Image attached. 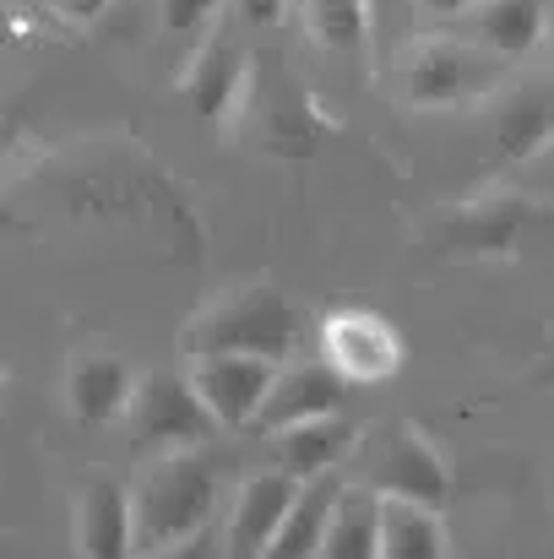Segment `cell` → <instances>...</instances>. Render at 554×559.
Masks as SVG:
<instances>
[{
  "label": "cell",
  "instance_id": "cell-1",
  "mask_svg": "<svg viewBox=\"0 0 554 559\" xmlns=\"http://www.w3.org/2000/svg\"><path fill=\"white\" fill-rule=\"evenodd\" d=\"M212 506H217V462L196 451H169L137 489V549L158 555L196 538L201 527H212Z\"/></svg>",
  "mask_w": 554,
  "mask_h": 559
},
{
  "label": "cell",
  "instance_id": "cell-2",
  "mask_svg": "<svg viewBox=\"0 0 554 559\" xmlns=\"http://www.w3.org/2000/svg\"><path fill=\"white\" fill-rule=\"evenodd\" d=\"M299 343V310L278 288H245L239 299L217 305L190 326V359L196 354H256V359H288Z\"/></svg>",
  "mask_w": 554,
  "mask_h": 559
},
{
  "label": "cell",
  "instance_id": "cell-3",
  "mask_svg": "<svg viewBox=\"0 0 554 559\" xmlns=\"http://www.w3.org/2000/svg\"><path fill=\"white\" fill-rule=\"evenodd\" d=\"M217 429V413L196 391L190 374H142L131 396V435L158 451H190Z\"/></svg>",
  "mask_w": 554,
  "mask_h": 559
},
{
  "label": "cell",
  "instance_id": "cell-4",
  "mask_svg": "<svg viewBox=\"0 0 554 559\" xmlns=\"http://www.w3.org/2000/svg\"><path fill=\"white\" fill-rule=\"evenodd\" d=\"M321 359L349 385H380L402 370V337L375 310H332L321 321Z\"/></svg>",
  "mask_w": 554,
  "mask_h": 559
},
{
  "label": "cell",
  "instance_id": "cell-5",
  "mask_svg": "<svg viewBox=\"0 0 554 559\" xmlns=\"http://www.w3.org/2000/svg\"><path fill=\"white\" fill-rule=\"evenodd\" d=\"M495 87V55H479L457 38H429L408 55V104L419 109H451Z\"/></svg>",
  "mask_w": 554,
  "mask_h": 559
},
{
  "label": "cell",
  "instance_id": "cell-6",
  "mask_svg": "<svg viewBox=\"0 0 554 559\" xmlns=\"http://www.w3.org/2000/svg\"><path fill=\"white\" fill-rule=\"evenodd\" d=\"M365 484L369 489H380V495H397V500L429 506V511H440V506L451 500L446 456H440L413 424H397V429L380 440V451H375V462H369Z\"/></svg>",
  "mask_w": 554,
  "mask_h": 559
},
{
  "label": "cell",
  "instance_id": "cell-7",
  "mask_svg": "<svg viewBox=\"0 0 554 559\" xmlns=\"http://www.w3.org/2000/svg\"><path fill=\"white\" fill-rule=\"evenodd\" d=\"M278 359H256V354H196L190 380L207 396V407L217 413V424L228 429H250L256 413L267 407L272 385H278Z\"/></svg>",
  "mask_w": 554,
  "mask_h": 559
},
{
  "label": "cell",
  "instance_id": "cell-8",
  "mask_svg": "<svg viewBox=\"0 0 554 559\" xmlns=\"http://www.w3.org/2000/svg\"><path fill=\"white\" fill-rule=\"evenodd\" d=\"M299 478L272 467V473H256L239 484L234 506H228V527H223V559H261L272 549L278 527L288 522L294 500H299Z\"/></svg>",
  "mask_w": 554,
  "mask_h": 559
},
{
  "label": "cell",
  "instance_id": "cell-9",
  "mask_svg": "<svg viewBox=\"0 0 554 559\" xmlns=\"http://www.w3.org/2000/svg\"><path fill=\"white\" fill-rule=\"evenodd\" d=\"M137 549V495L115 478H93L76 495V559H131Z\"/></svg>",
  "mask_w": 554,
  "mask_h": 559
},
{
  "label": "cell",
  "instance_id": "cell-10",
  "mask_svg": "<svg viewBox=\"0 0 554 559\" xmlns=\"http://www.w3.org/2000/svg\"><path fill=\"white\" fill-rule=\"evenodd\" d=\"M137 380L142 374L115 354H82V359H71V374H66V407L82 429H104L109 418L131 413Z\"/></svg>",
  "mask_w": 554,
  "mask_h": 559
},
{
  "label": "cell",
  "instance_id": "cell-11",
  "mask_svg": "<svg viewBox=\"0 0 554 559\" xmlns=\"http://www.w3.org/2000/svg\"><path fill=\"white\" fill-rule=\"evenodd\" d=\"M343 396H349V380L332 370L327 359H321V365H305V370H283L278 374V385H272V396H267V407L256 413L250 429L278 435V429H288V424L327 418V413L343 407Z\"/></svg>",
  "mask_w": 554,
  "mask_h": 559
},
{
  "label": "cell",
  "instance_id": "cell-12",
  "mask_svg": "<svg viewBox=\"0 0 554 559\" xmlns=\"http://www.w3.org/2000/svg\"><path fill=\"white\" fill-rule=\"evenodd\" d=\"M354 440H359L354 418H338V413L305 418V424H288V429L272 435V462H278L283 473H294L299 484H310V478L332 473V467L349 456Z\"/></svg>",
  "mask_w": 554,
  "mask_h": 559
},
{
  "label": "cell",
  "instance_id": "cell-13",
  "mask_svg": "<svg viewBox=\"0 0 554 559\" xmlns=\"http://www.w3.org/2000/svg\"><path fill=\"white\" fill-rule=\"evenodd\" d=\"M550 142H554V87H528L495 115V131H490L495 164H528Z\"/></svg>",
  "mask_w": 554,
  "mask_h": 559
},
{
  "label": "cell",
  "instance_id": "cell-14",
  "mask_svg": "<svg viewBox=\"0 0 554 559\" xmlns=\"http://www.w3.org/2000/svg\"><path fill=\"white\" fill-rule=\"evenodd\" d=\"M338 495H343V478H332V473L310 478V484L299 489V500H294L288 522L278 527L272 549H267L261 559H321V544H327V522H332V506H338Z\"/></svg>",
  "mask_w": 554,
  "mask_h": 559
},
{
  "label": "cell",
  "instance_id": "cell-15",
  "mask_svg": "<svg viewBox=\"0 0 554 559\" xmlns=\"http://www.w3.org/2000/svg\"><path fill=\"white\" fill-rule=\"evenodd\" d=\"M321 559H380V489L369 484H343Z\"/></svg>",
  "mask_w": 554,
  "mask_h": 559
},
{
  "label": "cell",
  "instance_id": "cell-16",
  "mask_svg": "<svg viewBox=\"0 0 554 559\" xmlns=\"http://www.w3.org/2000/svg\"><path fill=\"white\" fill-rule=\"evenodd\" d=\"M533 217V201H495V206H479L457 223H446V250L457 255H511L522 245V228Z\"/></svg>",
  "mask_w": 554,
  "mask_h": 559
},
{
  "label": "cell",
  "instance_id": "cell-17",
  "mask_svg": "<svg viewBox=\"0 0 554 559\" xmlns=\"http://www.w3.org/2000/svg\"><path fill=\"white\" fill-rule=\"evenodd\" d=\"M473 27H479V44L490 55L517 60L550 38V11H544V0H484Z\"/></svg>",
  "mask_w": 554,
  "mask_h": 559
},
{
  "label": "cell",
  "instance_id": "cell-18",
  "mask_svg": "<svg viewBox=\"0 0 554 559\" xmlns=\"http://www.w3.org/2000/svg\"><path fill=\"white\" fill-rule=\"evenodd\" d=\"M380 559H446L440 511L380 495Z\"/></svg>",
  "mask_w": 554,
  "mask_h": 559
},
{
  "label": "cell",
  "instance_id": "cell-19",
  "mask_svg": "<svg viewBox=\"0 0 554 559\" xmlns=\"http://www.w3.org/2000/svg\"><path fill=\"white\" fill-rule=\"evenodd\" d=\"M239 87H245V55H239V49H228V44H217V49H207V55H201V66L190 71L185 98H190V109H196L207 126H217V120H228V115H234Z\"/></svg>",
  "mask_w": 554,
  "mask_h": 559
},
{
  "label": "cell",
  "instance_id": "cell-20",
  "mask_svg": "<svg viewBox=\"0 0 554 559\" xmlns=\"http://www.w3.org/2000/svg\"><path fill=\"white\" fill-rule=\"evenodd\" d=\"M310 33H316V44L354 55L369 38V5L365 0H310Z\"/></svg>",
  "mask_w": 554,
  "mask_h": 559
},
{
  "label": "cell",
  "instance_id": "cell-21",
  "mask_svg": "<svg viewBox=\"0 0 554 559\" xmlns=\"http://www.w3.org/2000/svg\"><path fill=\"white\" fill-rule=\"evenodd\" d=\"M217 16V0H164V27L180 33V38H196L207 33V22Z\"/></svg>",
  "mask_w": 554,
  "mask_h": 559
},
{
  "label": "cell",
  "instance_id": "cell-22",
  "mask_svg": "<svg viewBox=\"0 0 554 559\" xmlns=\"http://www.w3.org/2000/svg\"><path fill=\"white\" fill-rule=\"evenodd\" d=\"M148 559H223V538L212 527H201L196 538H185L175 549H158V555H148Z\"/></svg>",
  "mask_w": 554,
  "mask_h": 559
},
{
  "label": "cell",
  "instance_id": "cell-23",
  "mask_svg": "<svg viewBox=\"0 0 554 559\" xmlns=\"http://www.w3.org/2000/svg\"><path fill=\"white\" fill-rule=\"evenodd\" d=\"M239 16H245L250 27H272V22L283 16V0H239Z\"/></svg>",
  "mask_w": 554,
  "mask_h": 559
},
{
  "label": "cell",
  "instance_id": "cell-24",
  "mask_svg": "<svg viewBox=\"0 0 554 559\" xmlns=\"http://www.w3.org/2000/svg\"><path fill=\"white\" fill-rule=\"evenodd\" d=\"M413 5H419L424 16H435V22H440V16H468V11H479L484 0H413Z\"/></svg>",
  "mask_w": 554,
  "mask_h": 559
},
{
  "label": "cell",
  "instance_id": "cell-25",
  "mask_svg": "<svg viewBox=\"0 0 554 559\" xmlns=\"http://www.w3.org/2000/svg\"><path fill=\"white\" fill-rule=\"evenodd\" d=\"M98 5H104V0H60V11H66L71 22H87V16H98Z\"/></svg>",
  "mask_w": 554,
  "mask_h": 559
},
{
  "label": "cell",
  "instance_id": "cell-26",
  "mask_svg": "<svg viewBox=\"0 0 554 559\" xmlns=\"http://www.w3.org/2000/svg\"><path fill=\"white\" fill-rule=\"evenodd\" d=\"M550 38H554V16H550Z\"/></svg>",
  "mask_w": 554,
  "mask_h": 559
}]
</instances>
